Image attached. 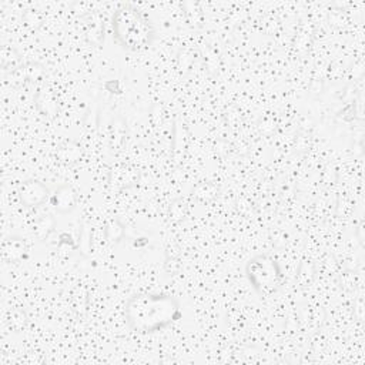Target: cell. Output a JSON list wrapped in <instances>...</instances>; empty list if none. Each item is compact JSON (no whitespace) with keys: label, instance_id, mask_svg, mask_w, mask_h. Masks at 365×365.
<instances>
[{"label":"cell","instance_id":"obj_3","mask_svg":"<svg viewBox=\"0 0 365 365\" xmlns=\"http://www.w3.org/2000/svg\"><path fill=\"white\" fill-rule=\"evenodd\" d=\"M247 277L251 285L261 294L275 291L279 284V268L268 255H259L247 264Z\"/></svg>","mask_w":365,"mask_h":365},{"label":"cell","instance_id":"obj_4","mask_svg":"<svg viewBox=\"0 0 365 365\" xmlns=\"http://www.w3.org/2000/svg\"><path fill=\"white\" fill-rule=\"evenodd\" d=\"M46 192L47 190L38 181H27L20 187L21 201L29 207L37 205L46 197Z\"/></svg>","mask_w":365,"mask_h":365},{"label":"cell","instance_id":"obj_2","mask_svg":"<svg viewBox=\"0 0 365 365\" xmlns=\"http://www.w3.org/2000/svg\"><path fill=\"white\" fill-rule=\"evenodd\" d=\"M113 27L118 41L131 50L148 46L153 37L148 21L130 6H124L115 11L113 17Z\"/></svg>","mask_w":365,"mask_h":365},{"label":"cell","instance_id":"obj_1","mask_svg":"<svg viewBox=\"0 0 365 365\" xmlns=\"http://www.w3.org/2000/svg\"><path fill=\"white\" fill-rule=\"evenodd\" d=\"M125 318L134 331L153 334L180 318V305L177 299L165 294H137L125 305Z\"/></svg>","mask_w":365,"mask_h":365}]
</instances>
